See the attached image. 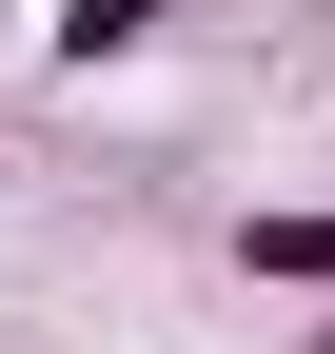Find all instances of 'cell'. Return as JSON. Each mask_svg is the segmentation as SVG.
I'll list each match as a JSON object with an SVG mask.
<instances>
[{"mask_svg": "<svg viewBox=\"0 0 335 354\" xmlns=\"http://www.w3.org/2000/svg\"><path fill=\"white\" fill-rule=\"evenodd\" d=\"M316 354H335V335H316Z\"/></svg>", "mask_w": 335, "mask_h": 354, "instance_id": "cell-3", "label": "cell"}, {"mask_svg": "<svg viewBox=\"0 0 335 354\" xmlns=\"http://www.w3.org/2000/svg\"><path fill=\"white\" fill-rule=\"evenodd\" d=\"M158 20H178V0H60V59H79V79H99V59H138V39H158Z\"/></svg>", "mask_w": 335, "mask_h": 354, "instance_id": "cell-2", "label": "cell"}, {"mask_svg": "<svg viewBox=\"0 0 335 354\" xmlns=\"http://www.w3.org/2000/svg\"><path fill=\"white\" fill-rule=\"evenodd\" d=\"M237 256H257L276 295H335V216H237Z\"/></svg>", "mask_w": 335, "mask_h": 354, "instance_id": "cell-1", "label": "cell"}]
</instances>
